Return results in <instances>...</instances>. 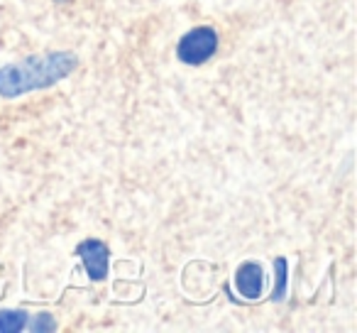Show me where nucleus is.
I'll return each mask as SVG.
<instances>
[{
	"mask_svg": "<svg viewBox=\"0 0 357 333\" xmlns=\"http://www.w3.org/2000/svg\"><path fill=\"white\" fill-rule=\"evenodd\" d=\"M79 66L74 52H50V54L27 57L20 64H8L0 69V96L17 98L30 91L50 89L56 81L66 79Z\"/></svg>",
	"mask_w": 357,
	"mask_h": 333,
	"instance_id": "obj_1",
	"label": "nucleus"
},
{
	"mask_svg": "<svg viewBox=\"0 0 357 333\" xmlns=\"http://www.w3.org/2000/svg\"><path fill=\"white\" fill-rule=\"evenodd\" d=\"M215 50H218V32L213 27H194L178 40L176 57L178 61H184L189 66H201L208 59H213Z\"/></svg>",
	"mask_w": 357,
	"mask_h": 333,
	"instance_id": "obj_2",
	"label": "nucleus"
},
{
	"mask_svg": "<svg viewBox=\"0 0 357 333\" xmlns=\"http://www.w3.org/2000/svg\"><path fill=\"white\" fill-rule=\"evenodd\" d=\"M76 255L84 260V267L89 272V277L93 282H103L108 277V260H110V250L103 240H84L76 248Z\"/></svg>",
	"mask_w": 357,
	"mask_h": 333,
	"instance_id": "obj_3",
	"label": "nucleus"
},
{
	"mask_svg": "<svg viewBox=\"0 0 357 333\" xmlns=\"http://www.w3.org/2000/svg\"><path fill=\"white\" fill-rule=\"evenodd\" d=\"M235 287L243 297L259 299L264 289V272L257 262H245L243 267L235 272Z\"/></svg>",
	"mask_w": 357,
	"mask_h": 333,
	"instance_id": "obj_4",
	"label": "nucleus"
},
{
	"mask_svg": "<svg viewBox=\"0 0 357 333\" xmlns=\"http://www.w3.org/2000/svg\"><path fill=\"white\" fill-rule=\"evenodd\" d=\"M27 326V313L25 311H3L0 313V331H22Z\"/></svg>",
	"mask_w": 357,
	"mask_h": 333,
	"instance_id": "obj_5",
	"label": "nucleus"
},
{
	"mask_svg": "<svg viewBox=\"0 0 357 333\" xmlns=\"http://www.w3.org/2000/svg\"><path fill=\"white\" fill-rule=\"evenodd\" d=\"M284 282H287V260H277V289H274V299L284 297Z\"/></svg>",
	"mask_w": 357,
	"mask_h": 333,
	"instance_id": "obj_6",
	"label": "nucleus"
},
{
	"mask_svg": "<svg viewBox=\"0 0 357 333\" xmlns=\"http://www.w3.org/2000/svg\"><path fill=\"white\" fill-rule=\"evenodd\" d=\"M56 3H69V0H56Z\"/></svg>",
	"mask_w": 357,
	"mask_h": 333,
	"instance_id": "obj_7",
	"label": "nucleus"
}]
</instances>
